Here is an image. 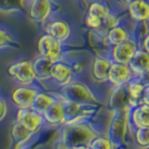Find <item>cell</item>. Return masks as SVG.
Masks as SVG:
<instances>
[{
	"label": "cell",
	"instance_id": "17",
	"mask_svg": "<svg viewBox=\"0 0 149 149\" xmlns=\"http://www.w3.org/2000/svg\"><path fill=\"white\" fill-rule=\"evenodd\" d=\"M55 101H56V100L54 99L51 96H49V95H46V93H37L36 97H35V99H33V101H32V104H31L30 108L32 110L37 111L38 113L42 115V113L46 111V109H47L50 105H52Z\"/></svg>",
	"mask_w": 149,
	"mask_h": 149
},
{
	"label": "cell",
	"instance_id": "20",
	"mask_svg": "<svg viewBox=\"0 0 149 149\" xmlns=\"http://www.w3.org/2000/svg\"><path fill=\"white\" fill-rule=\"evenodd\" d=\"M145 91V85L141 82H131L128 86V102L135 106L141 100L143 93Z\"/></svg>",
	"mask_w": 149,
	"mask_h": 149
},
{
	"label": "cell",
	"instance_id": "24",
	"mask_svg": "<svg viewBox=\"0 0 149 149\" xmlns=\"http://www.w3.org/2000/svg\"><path fill=\"white\" fill-rule=\"evenodd\" d=\"M127 98V95H126V90L124 88H119L118 90H116L113 96H112L111 99V106H123L125 104V99Z\"/></svg>",
	"mask_w": 149,
	"mask_h": 149
},
{
	"label": "cell",
	"instance_id": "26",
	"mask_svg": "<svg viewBox=\"0 0 149 149\" xmlns=\"http://www.w3.org/2000/svg\"><path fill=\"white\" fill-rule=\"evenodd\" d=\"M86 24L89 28H93V29H99L100 26L102 25V19H100L97 16H93L88 13L87 18H86Z\"/></svg>",
	"mask_w": 149,
	"mask_h": 149
},
{
	"label": "cell",
	"instance_id": "11",
	"mask_svg": "<svg viewBox=\"0 0 149 149\" xmlns=\"http://www.w3.org/2000/svg\"><path fill=\"white\" fill-rule=\"evenodd\" d=\"M71 76L72 71L67 65L62 62H54L50 70V77H52L59 85L61 86L68 85L71 81Z\"/></svg>",
	"mask_w": 149,
	"mask_h": 149
},
{
	"label": "cell",
	"instance_id": "29",
	"mask_svg": "<svg viewBox=\"0 0 149 149\" xmlns=\"http://www.w3.org/2000/svg\"><path fill=\"white\" fill-rule=\"evenodd\" d=\"M8 42H9V38L7 36V33L0 29V47L6 46V45H8Z\"/></svg>",
	"mask_w": 149,
	"mask_h": 149
},
{
	"label": "cell",
	"instance_id": "28",
	"mask_svg": "<svg viewBox=\"0 0 149 149\" xmlns=\"http://www.w3.org/2000/svg\"><path fill=\"white\" fill-rule=\"evenodd\" d=\"M7 112H8V106L5 98L0 97V121L6 118Z\"/></svg>",
	"mask_w": 149,
	"mask_h": 149
},
{
	"label": "cell",
	"instance_id": "4",
	"mask_svg": "<svg viewBox=\"0 0 149 149\" xmlns=\"http://www.w3.org/2000/svg\"><path fill=\"white\" fill-rule=\"evenodd\" d=\"M42 120V115L32 110L31 108H21L17 112V121L31 132H36L39 129Z\"/></svg>",
	"mask_w": 149,
	"mask_h": 149
},
{
	"label": "cell",
	"instance_id": "32",
	"mask_svg": "<svg viewBox=\"0 0 149 149\" xmlns=\"http://www.w3.org/2000/svg\"><path fill=\"white\" fill-rule=\"evenodd\" d=\"M143 48L146 50V52L149 54V35H147V37L145 38V40H143Z\"/></svg>",
	"mask_w": 149,
	"mask_h": 149
},
{
	"label": "cell",
	"instance_id": "35",
	"mask_svg": "<svg viewBox=\"0 0 149 149\" xmlns=\"http://www.w3.org/2000/svg\"><path fill=\"white\" fill-rule=\"evenodd\" d=\"M21 149H35V148H33V147H27V146H26V147H24V148H21Z\"/></svg>",
	"mask_w": 149,
	"mask_h": 149
},
{
	"label": "cell",
	"instance_id": "15",
	"mask_svg": "<svg viewBox=\"0 0 149 149\" xmlns=\"http://www.w3.org/2000/svg\"><path fill=\"white\" fill-rule=\"evenodd\" d=\"M42 116L50 124H59L65 121V109H63L62 102L55 101L52 105H50L46 109Z\"/></svg>",
	"mask_w": 149,
	"mask_h": 149
},
{
	"label": "cell",
	"instance_id": "25",
	"mask_svg": "<svg viewBox=\"0 0 149 149\" xmlns=\"http://www.w3.org/2000/svg\"><path fill=\"white\" fill-rule=\"evenodd\" d=\"M137 141L141 146H149V127L139 128L137 131Z\"/></svg>",
	"mask_w": 149,
	"mask_h": 149
},
{
	"label": "cell",
	"instance_id": "31",
	"mask_svg": "<svg viewBox=\"0 0 149 149\" xmlns=\"http://www.w3.org/2000/svg\"><path fill=\"white\" fill-rule=\"evenodd\" d=\"M141 74V79H143V84L149 86V69L146 70V71H143V74Z\"/></svg>",
	"mask_w": 149,
	"mask_h": 149
},
{
	"label": "cell",
	"instance_id": "19",
	"mask_svg": "<svg viewBox=\"0 0 149 149\" xmlns=\"http://www.w3.org/2000/svg\"><path fill=\"white\" fill-rule=\"evenodd\" d=\"M110 61L105 58H97L93 63V74L98 80H105L108 78V71L110 68Z\"/></svg>",
	"mask_w": 149,
	"mask_h": 149
},
{
	"label": "cell",
	"instance_id": "16",
	"mask_svg": "<svg viewBox=\"0 0 149 149\" xmlns=\"http://www.w3.org/2000/svg\"><path fill=\"white\" fill-rule=\"evenodd\" d=\"M48 35L52 36L54 38H56L57 40L62 41L66 40L70 35V27L68 26L67 22L58 20L52 22L48 28Z\"/></svg>",
	"mask_w": 149,
	"mask_h": 149
},
{
	"label": "cell",
	"instance_id": "13",
	"mask_svg": "<svg viewBox=\"0 0 149 149\" xmlns=\"http://www.w3.org/2000/svg\"><path fill=\"white\" fill-rule=\"evenodd\" d=\"M129 15L136 21L149 20V3L145 0H137L129 3Z\"/></svg>",
	"mask_w": 149,
	"mask_h": 149
},
{
	"label": "cell",
	"instance_id": "5",
	"mask_svg": "<svg viewBox=\"0 0 149 149\" xmlns=\"http://www.w3.org/2000/svg\"><path fill=\"white\" fill-rule=\"evenodd\" d=\"M38 50L40 55L47 57L51 60L56 61L61 54V45L60 41L57 40L50 35H46L40 38L38 42Z\"/></svg>",
	"mask_w": 149,
	"mask_h": 149
},
{
	"label": "cell",
	"instance_id": "7",
	"mask_svg": "<svg viewBox=\"0 0 149 149\" xmlns=\"http://www.w3.org/2000/svg\"><path fill=\"white\" fill-rule=\"evenodd\" d=\"M131 77V69L125 65V63H119V62H113L110 65V68L108 71V79L111 81L112 84L121 86L123 84H126L130 79Z\"/></svg>",
	"mask_w": 149,
	"mask_h": 149
},
{
	"label": "cell",
	"instance_id": "1",
	"mask_svg": "<svg viewBox=\"0 0 149 149\" xmlns=\"http://www.w3.org/2000/svg\"><path fill=\"white\" fill-rule=\"evenodd\" d=\"M95 134L84 124H69L63 130V143L69 147H78L90 143Z\"/></svg>",
	"mask_w": 149,
	"mask_h": 149
},
{
	"label": "cell",
	"instance_id": "10",
	"mask_svg": "<svg viewBox=\"0 0 149 149\" xmlns=\"http://www.w3.org/2000/svg\"><path fill=\"white\" fill-rule=\"evenodd\" d=\"M51 11L49 0H33L30 8V17L32 20L41 22L48 18Z\"/></svg>",
	"mask_w": 149,
	"mask_h": 149
},
{
	"label": "cell",
	"instance_id": "21",
	"mask_svg": "<svg viewBox=\"0 0 149 149\" xmlns=\"http://www.w3.org/2000/svg\"><path fill=\"white\" fill-rule=\"evenodd\" d=\"M108 41L110 42L111 45H118L120 42H123L125 40H127L129 38V35L128 32L126 31V29H124L123 27H113L111 28L109 32H108Z\"/></svg>",
	"mask_w": 149,
	"mask_h": 149
},
{
	"label": "cell",
	"instance_id": "8",
	"mask_svg": "<svg viewBox=\"0 0 149 149\" xmlns=\"http://www.w3.org/2000/svg\"><path fill=\"white\" fill-rule=\"evenodd\" d=\"M38 91L36 89L30 87H19L17 88L15 91L13 93V104L18 107L19 109L21 108H30L32 101L35 99L36 95Z\"/></svg>",
	"mask_w": 149,
	"mask_h": 149
},
{
	"label": "cell",
	"instance_id": "33",
	"mask_svg": "<svg viewBox=\"0 0 149 149\" xmlns=\"http://www.w3.org/2000/svg\"><path fill=\"white\" fill-rule=\"evenodd\" d=\"M57 149H71V147H69V146H67L65 143H61L58 145V147H57Z\"/></svg>",
	"mask_w": 149,
	"mask_h": 149
},
{
	"label": "cell",
	"instance_id": "3",
	"mask_svg": "<svg viewBox=\"0 0 149 149\" xmlns=\"http://www.w3.org/2000/svg\"><path fill=\"white\" fill-rule=\"evenodd\" d=\"M9 74L22 86H29L35 80V72L31 61H20L13 63L8 70Z\"/></svg>",
	"mask_w": 149,
	"mask_h": 149
},
{
	"label": "cell",
	"instance_id": "6",
	"mask_svg": "<svg viewBox=\"0 0 149 149\" xmlns=\"http://www.w3.org/2000/svg\"><path fill=\"white\" fill-rule=\"evenodd\" d=\"M137 50V45L135 41H132L130 39H127L120 44L116 45L115 48L112 50V57L115 62L119 63H125L127 65L131 57L134 56L135 51Z\"/></svg>",
	"mask_w": 149,
	"mask_h": 149
},
{
	"label": "cell",
	"instance_id": "9",
	"mask_svg": "<svg viewBox=\"0 0 149 149\" xmlns=\"http://www.w3.org/2000/svg\"><path fill=\"white\" fill-rule=\"evenodd\" d=\"M32 135L33 132L27 130L16 120L13 126V149H21L26 147V143L30 140Z\"/></svg>",
	"mask_w": 149,
	"mask_h": 149
},
{
	"label": "cell",
	"instance_id": "2",
	"mask_svg": "<svg viewBox=\"0 0 149 149\" xmlns=\"http://www.w3.org/2000/svg\"><path fill=\"white\" fill-rule=\"evenodd\" d=\"M61 93L67 100L78 102V104L96 101L93 98V93H90V90L85 85L79 84V82H74V84L69 82L68 85H66L63 87Z\"/></svg>",
	"mask_w": 149,
	"mask_h": 149
},
{
	"label": "cell",
	"instance_id": "23",
	"mask_svg": "<svg viewBox=\"0 0 149 149\" xmlns=\"http://www.w3.org/2000/svg\"><path fill=\"white\" fill-rule=\"evenodd\" d=\"M126 118H127V109L125 110V113L119 116L117 120L115 121L113 124V132L117 138H120V139H124L125 136V131H126V125H127V121H126Z\"/></svg>",
	"mask_w": 149,
	"mask_h": 149
},
{
	"label": "cell",
	"instance_id": "27",
	"mask_svg": "<svg viewBox=\"0 0 149 149\" xmlns=\"http://www.w3.org/2000/svg\"><path fill=\"white\" fill-rule=\"evenodd\" d=\"M91 149H112V146L109 140L105 138H98L93 143Z\"/></svg>",
	"mask_w": 149,
	"mask_h": 149
},
{
	"label": "cell",
	"instance_id": "34",
	"mask_svg": "<svg viewBox=\"0 0 149 149\" xmlns=\"http://www.w3.org/2000/svg\"><path fill=\"white\" fill-rule=\"evenodd\" d=\"M126 2H128V3H130V2H134V1H137V0H125Z\"/></svg>",
	"mask_w": 149,
	"mask_h": 149
},
{
	"label": "cell",
	"instance_id": "30",
	"mask_svg": "<svg viewBox=\"0 0 149 149\" xmlns=\"http://www.w3.org/2000/svg\"><path fill=\"white\" fill-rule=\"evenodd\" d=\"M141 102H143V105H148L149 106V87L146 89V91L143 93V97H141Z\"/></svg>",
	"mask_w": 149,
	"mask_h": 149
},
{
	"label": "cell",
	"instance_id": "12",
	"mask_svg": "<svg viewBox=\"0 0 149 149\" xmlns=\"http://www.w3.org/2000/svg\"><path fill=\"white\" fill-rule=\"evenodd\" d=\"M128 63L130 66L129 68L131 69V71L138 74H143V71L149 69V54L146 51L136 50Z\"/></svg>",
	"mask_w": 149,
	"mask_h": 149
},
{
	"label": "cell",
	"instance_id": "14",
	"mask_svg": "<svg viewBox=\"0 0 149 149\" xmlns=\"http://www.w3.org/2000/svg\"><path fill=\"white\" fill-rule=\"evenodd\" d=\"M54 60L47 57L41 56L32 62V68L35 72V77L38 79H47L50 77V70L54 65Z\"/></svg>",
	"mask_w": 149,
	"mask_h": 149
},
{
	"label": "cell",
	"instance_id": "18",
	"mask_svg": "<svg viewBox=\"0 0 149 149\" xmlns=\"http://www.w3.org/2000/svg\"><path fill=\"white\" fill-rule=\"evenodd\" d=\"M132 119L138 128L149 127V106L143 105L137 108L132 113Z\"/></svg>",
	"mask_w": 149,
	"mask_h": 149
},
{
	"label": "cell",
	"instance_id": "22",
	"mask_svg": "<svg viewBox=\"0 0 149 149\" xmlns=\"http://www.w3.org/2000/svg\"><path fill=\"white\" fill-rule=\"evenodd\" d=\"M88 13L93 15V16H97V17H99L100 19L104 20V19H106L110 15V10L108 9V7L105 6L101 2H93L89 7Z\"/></svg>",
	"mask_w": 149,
	"mask_h": 149
}]
</instances>
